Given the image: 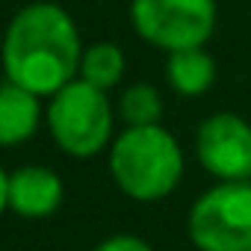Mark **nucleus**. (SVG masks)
Returning a JSON list of instances; mask_svg holds the SVG:
<instances>
[{
  "instance_id": "f257e3e1",
  "label": "nucleus",
  "mask_w": 251,
  "mask_h": 251,
  "mask_svg": "<svg viewBox=\"0 0 251 251\" xmlns=\"http://www.w3.org/2000/svg\"><path fill=\"white\" fill-rule=\"evenodd\" d=\"M80 59V30L74 18L53 0H36L21 6L6 24L0 42L3 77L39 98H50L62 86L77 80Z\"/></svg>"
},
{
  "instance_id": "f03ea898",
  "label": "nucleus",
  "mask_w": 251,
  "mask_h": 251,
  "mask_svg": "<svg viewBox=\"0 0 251 251\" xmlns=\"http://www.w3.org/2000/svg\"><path fill=\"white\" fill-rule=\"evenodd\" d=\"M109 175L133 201H163L183 177V151L163 124L127 127L109 145Z\"/></svg>"
},
{
  "instance_id": "7ed1b4c3",
  "label": "nucleus",
  "mask_w": 251,
  "mask_h": 251,
  "mask_svg": "<svg viewBox=\"0 0 251 251\" xmlns=\"http://www.w3.org/2000/svg\"><path fill=\"white\" fill-rule=\"evenodd\" d=\"M45 124L62 154L74 160H89L112 145L115 112L106 92L77 77L48 98Z\"/></svg>"
},
{
  "instance_id": "20e7f679",
  "label": "nucleus",
  "mask_w": 251,
  "mask_h": 251,
  "mask_svg": "<svg viewBox=\"0 0 251 251\" xmlns=\"http://www.w3.org/2000/svg\"><path fill=\"white\" fill-rule=\"evenodd\" d=\"M186 230L198 251H251V180H219L198 195Z\"/></svg>"
},
{
  "instance_id": "39448f33",
  "label": "nucleus",
  "mask_w": 251,
  "mask_h": 251,
  "mask_svg": "<svg viewBox=\"0 0 251 251\" xmlns=\"http://www.w3.org/2000/svg\"><path fill=\"white\" fill-rule=\"evenodd\" d=\"M130 24L166 53L204 48L216 30V0H130Z\"/></svg>"
},
{
  "instance_id": "423d86ee",
  "label": "nucleus",
  "mask_w": 251,
  "mask_h": 251,
  "mask_svg": "<svg viewBox=\"0 0 251 251\" xmlns=\"http://www.w3.org/2000/svg\"><path fill=\"white\" fill-rule=\"evenodd\" d=\"M195 154L216 180H251V124L239 112H213L195 130Z\"/></svg>"
},
{
  "instance_id": "0eeeda50",
  "label": "nucleus",
  "mask_w": 251,
  "mask_h": 251,
  "mask_svg": "<svg viewBox=\"0 0 251 251\" xmlns=\"http://www.w3.org/2000/svg\"><path fill=\"white\" fill-rule=\"evenodd\" d=\"M65 201V183L50 166H21L9 172V210L21 219H50Z\"/></svg>"
},
{
  "instance_id": "6e6552de",
  "label": "nucleus",
  "mask_w": 251,
  "mask_h": 251,
  "mask_svg": "<svg viewBox=\"0 0 251 251\" xmlns=\"http://www.w3.org/2000/svg\"><path fill=\"white\" fill-rule=\"evenodd\" d=\"M42 121L45 109L39 95L6 77L0 80V148L24 145L30 136H36Z\"/></svg>"
},
{
  "instance_id": "1a4fd4ad",
  "label": "nucleus",
  "mask_w": 251,
  "mask_h": 251,
  "mask_svg": "<svg viewBox=\"0 0 251 251\" xmlns=\"http://www.w3.org/2000/svg\"><path fill=\"white\" fill-rule=\"evenodd\" d=\"M166 80L180 98H198L216 83V59L204 48L175 50L166 59Z\"/></svg>"
},
{
  "instance_id": "9d476101",
  "label": "nucleus",
  "mask_w": 251,
  "mask_h": 251,
  "mask_svg": "<svg viewBox=\"0 0 251 251\" xmlns=\"http://www.w3.org/2000/svg\"><path fill=\"white\" fill-rule=\"evenodd\" d=\"M124 68H127V59H124V50L115 42H95L89 48H83V59H80V80L109 92L121 83Z\"/></svg>"
},
{
  "instance_id": "9b49d317",
  "label": "nucleus",
  "mask_w": 251,
  "mask_h": 251,
  "mask_svg": "<svg viewBox=\"0 0 251 251\" xmlns=\"http://www.w3.org/2000/svg\"><path fill=\"white\" fill-rule=\"evenodd\" d=\"M166 112L163 95L151 83H130L118 98V118L127 127H148V124H160Z\"/></svg>"
},
{
  "instance_id": "f8f14e48",
  "label": "nucleus",
  "mask_w": 251,
  "mask_h": 251,
  "mask_svg": "<svg viewBox=\"0 0 251 251\" xmlns=\"http://www.w3.org/2000/svg\"><path fill=\"white\" fill-rule=\"evenodd\" d=\"M92 251H154L142 236H133V233H112L106 239H100Z\"/></svg>"
},
{
  "instance_id": "ddd939ff",
  "label": "nucleus",
  "mask_w": 251,
  "mask_h": 251,
  "mask_svg": "<svg viewBox=\"0 0 251 251\" xmlns=\"http://www.w3.org/2000/svg\"><path fill=\"white\" fill-rule=\"evenodd\" d=\"M9 210V172L0 166V216Z\"/></svg>"
}]
</instances>
